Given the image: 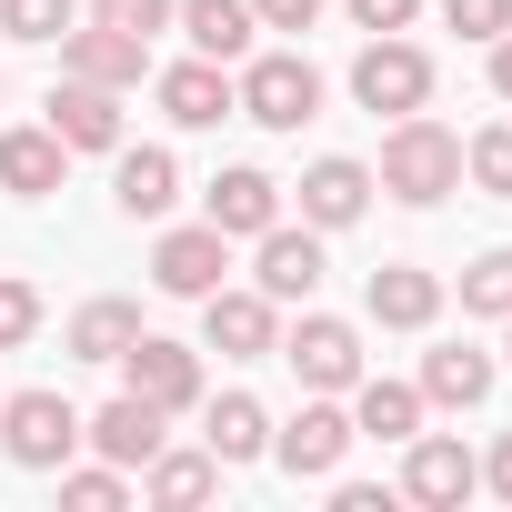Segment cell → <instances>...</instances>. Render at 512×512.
I'll use <instances>...</instances> for the list:
<instances>
[{"mask_svg":"<svg viewBox=\"0 0 512 512\" xmlns=\"http://www.w3.org/2000/svg\"><path fill=\"white\" fill-rule=\"evenodd\" d=\"M372 191H392L402 211L452 201V191H462V131H442L432 111H402V121L382 131V171H372Z\"/></svg>","mask_w":512,"mask_h":512,"instance_id":"obj_1","label":"cell"},{"mask_svg":"<svg viewBox=\"0 0 512 512\" xmlns=\"http://www.w3.org/2000/svg\"><path fill=\"white\" fill-rule=\"evenodd\" d=\"M231 101H241V121H262V131H302V121H322V71L302 51H251L231 71Z\"/></svg>","mask_w":512,"mask_h":512,"instance_id":"obj_2","label":"cell"},{"mask_svg":"<svg viewBox=\"0 0 512 512\" xmlns=\"http://www.w3.org/2000/svg\"><path fill=\"white\" fill-rule=\"evenodd\" d=\"M352 101H362V111H392V121L422 111V101H432V51L402 41V31H372L362 61H352Z\"/></svg>","mask_w":512,"mask_h":512,"instance_id":"obj_3","label":"cell"},{"mask_svg":"<svg viewBox=\"0 0 512 512\" xmlns=\"http://www.w3.org/2000/svg\"><path fill=\"white\" fill-rule=\"evenodd\" d=\"M0 452H11L21 472H61L81 452V412L61 392H11L0 402Z\"/></svg>","mask_w":512,"mask_h":512,"instance_id":"obj_4","label":"cell"},{"mask_svg":"<svg viewBox=\"0 0 512 512\" xmlns=\"http://www.w3.org/2000/svg\"><path fill=\"white\" fill-rule=\"evenodd\" d=\"M352 442H362V432H352V412H342L332 392H312V402H302V412H292V422L272 432V462H282L292 482H332Z\"/></svg>","mask_w":512,"mask_h":512,"instance_id":"obj_5","label":"cell"},{"mask_svg":"<svg viewBox=\"0 0 512 512\" xmlns=\"http://www.w3.org/2000/svg\"><path fill=\"white\" fill-rule=\"evenodd\" d=\"M482 492V462L452 442V432H412L402 442V502H422V512H462Z\"/></svg>","mask_w":512,"mask_h":512,"instance_id":"obj_6","label":"cell"},{"mask_svg":"<svg viewBox=\"0 0 512 512\" xmlns=\"http://www.w3.org/2000/svg\"><path fill=\"white\" fill-rule=\"evenodd\" d=\"M201 342L221 352V362H262V352H282V302L272 292H201Z\"/></svg>","mask_w":512,"mask_h":512,"instance_id":"obj_7","label":"cell"},{"mask_svg":"<svg viewBox=\"0 0 512 512\" xmlns=\"http://www.w3.org/2000/svg\"><path fill=\"white\" fill-rule=\"evenodd\" d=\"M251 292H272V302H312V292H322V231H312V221H272V231H251Z\"/></svg>","mask_w":512,"mask_h":512,"instance_id":"obj_8","label":"cell"},{"mask_svg":"<svg viewBox=\"0 0 512 512\" xmlns=\"http://www.w3.org/2000/svg\"><path fill=\"white\" fill-rule=\"evenodd\" d=\"M282 362L302 372V392H352V382H362V332L332 322V312H302V322L282 332Z\"/></svg>","mask_w":512,"mask_h":512,"instance_id":"obj_9","label":"cell"},{"mask_svg":"<svg viewBox=\"0 0 512 512\" xmlns=\"http://www.w3.org/2000/svg\"><path fill=\"white\" fill-rule=\"evenodd\" d=\"M121 392H141L151 412H191V402H201V352L171 342V332H141V342L121 352Z\"/></svg>","mask_w":512,"mask_h":512,"instance_id":"obj_10","label":"cell"},{"mask_svg":"<svg viewBox=\"0 0 512 512\" xmlns=\"http://www.w3.org/2000/svg\"><path fill=\"white\" fill-rule=\"evenodd\" d=\"M221 272H231V231H211V221H181V231H161V241H151V282H161L171 302L221 292Z\"/></svg>","mask_w":512,"mask_h":512,"instance_id":"obj_11","label":"cell"},{"mask_svg":"<svg viewBox=\"0 0 512 512\" xmlns=\"http://www.w3.org/2000/svg\"><path fill=\"white\" fill-rule=\"evenodd\" d=\"M61 71L71 81H101V91H141L151 81V41H131V31H111V21H71L61 31Z\"/></svg>","mask_w":512,"mask_h":512,"instance_id":"obj_12","label":"cell"},{"mask_svg":"<svg viewBox=\"0 0 512 512\" xmlns=\"http://www.w3.org/2000/svg\"><path fill=\"white\" fill-rule=\"evenodd\" d=\"M201 221H211V231H231V241L272 231V221H282V181H272V171H251V161H231V171H211V181H201Z\"/></svg>","mask_w":512,"mask_h":512,"instance_id":"obj_13","label":"cell"},{"mask_svg":"<svg viewBox=\"0 0 512 512\" xmlns=\"http://www.w3.org/2000/svg\"><path fill=\"white\" fill-rule=\"evenodd\" d=\"M151 91H161V111L181 121V131H221L241 101H231V61H171V71H151Z\"/></svg>","mask_w":512,"mask_h":512,"instance_id":"obj_14","label":"cell"},{"mask_svg":"<svg viewBox=\"0 0 512 512\" xmlns=\"http://www.w3.org/2000/svg\"><path fill=\"white\" fill-rule=\"evenodd\" d=\"M292 191H302V221H312V231H352V221L372 211V161H352V151H322V161H312Z\"/></svg>","mask_w":512,"mask_h":512,"instance_id":"obj_15","label":"cell"},{"mask_svg":"<svg viewBox=\"0 0 512 512\" xmlns=\"http://www.w3.org/2000/svg\"><path fill=\"white\" fill-rule=\"evenodd\" d=\"M111 201H121V221H171V201H181V161L161 151V141H121L111 151Z\"/></svg>","mask_w":512,"mask_h":512,"instance_id":"obj_16","label":"cell"},{"mask_svg":"<svg viewBox=\"0 0 512 512\" xmlns=\"http://www.w3.org/2000/svg\"><path fill=\"white\" fill-rule=\"evenodd\" d=\"M362 312H372L382 332H432V322H442V272H422V262H382V272L362 282Z\"/></svg>","mask_w":512,"mask_h":512,"instance_id":"obj_17","label":"cell"},{"mask_svg":"<svg viewBox=\"0 0 512 512\" xmlns=\"http://www.w3.org/2000/svg\"><path fill=\"white\" fill-rule=\"evenodd\" d=\"M51 131H61V151H121V91H101V81H51Z\"/></svg>","mask_w":512,"mask_h":512,"instance_id":"obj_18","label":"cell"},{"mask_svg":"<svg viewBox=\"0 0 512 512\" xmlns=\"http://www.w3.org/2000/svg\"><path fill=\"white\" fill-rule=\"evenodd\" d=\"M492 382H502V362H492V352H472V342L422 352V412H482V402H492Z\"/></svg>","mask_w":512,"mask_h":512,"instance_id":"obj_19","label":"cell"},{"mask_svg":"<svg viewBox=\"0 0 512 512\" xmlns=\"http://www.w3.org/2000/svg\"><path fill=\"white\" fill-rule=\"evenodd\" d=\"M161 422H171V412H151V402H141V392H121V402H101V412H91V422H81V442H91V452H101V462H121V472H141V462H151V452H161V442H171V432H161Z\"/></svg>","mask_w":512,"mask_h":512,"instance_id":"obj_20","label":"cell"},{"mask_svg":"<svg viewBox=\"0 0 512 512\" xmlns=\"http://www.w3.org/2000/svg\"><path fill=\"white\" fill-rule=\"evenodd\" d=\"M61 171H71V151H61V131L41 121H21V131H0V191H11V201H51L61 191Z\"/></svg>","mask_w":512,"mask_h":512,"instance_id":"obj_21","label":"cell"},{"mask_svg":"<svg viewBox=\"0 0 512 512\" xmlns=\"http://www.w3.org/2000/svg\"><path fill=\"white\" fill-rule=\"evenodd\" d=\"M211 492H221V452H211V442H201V452H171V442H161V452L141 462V502H161V512H201Z\"/></svg>","mask_w":512,"mask_h":512,"instance_id":"obj_22","label":"cell"},{"mask_svg":"<svg viewBox=\"0 0 512 512\" xmlns=\"http://www.w3.org/2000/svg\"><path fill=\"white\" fill-rule=\"evenodd\" d=\"M201 442L221 452V472H231V462H262V452H272V412L251 402V392H211V402H201Z\"/></svg>","mask_w":512,"mask_h":512,"instance_id":"obj_23","label":"cell"},{"mask_svg":"<svg viewBox=\"0 0 512 512\" xmlns=\"http://www.w3.org/2000/svg\"><path fill=\"white\" fill-rule=\"evenodd\" d=\"M131 342H141V302H121V292L81 302V312H71V332H61V352H71V362H121Z\"/></svg>","mask_w":512,"mask_h":512,"instance_id":"obj_24","label":"cell"},{"mask_svg":"<svg viewBox=\"0 0 512 512\" xmlns=\"http://www.w3.org/2000/svg\"><path fill=\"white\" fill-rule=\"evenodd\" d=\"M171 21L191 31L201 61H251V31H262V21H251V0H181Z\"/></svg>","mask_w":512,"mask_h":512,"instance_id":"obj_25","label":"cell"},{"mask_svg":"<svg viewBox=\"0 0 512 512\" xmlns=\"http://www.w3.org/2000/svg\"><path fill=\"white\" fill-rule=\"evenodd\" d=\"M352 432L362 442H412L422 432V382H352Z\"/></svg>","mask_w":512,"mask_h":512,"instance_id":"obj_26","label":"cell"},{"mask_svg":"<svg viewBox=\"0 0 512 512\" xmlns=\"http://www.w3.org/2000/svg\"><path fill=\"white\" fill-rule=\"evenodd\" d=\"M462 181H472L482 201H512V121H492V131L462 141Z\"/></svg>","mask_w":512,"mask_h":512,"instance_id":"obj_27","label":"cell"},{"mask_svg":"<svg viewBox=\"0 0 512 512\" xmlns=\"http://www.w3.org/2000/svg\"><path fill=\"white\" fill-rule=\"evenodd\" d=\"M61 502L71 512H121L131 502V472L121 462H61Z\"/></svg>","mask_w":512,"mask_h":512,"instance_id":"obj_28","label":"cell"},{"mask_svg":"<svg viewBox=\"0 0 512 512\" xmlns=\"http://www.w3.org/2000/svg\"><path fill=\"white\" fill-rule=\"evenodd\" d=\"M462 312H482V322H502V312H512V241H492L482 262L462 272Z\"/></svg>","mask_w":512,"mask_h":512,"instance_id":"obj_29","label":"cell"},{"mask_svg":"<svg viewBox=\"0 0 512 512\" xmlns=\"http://www.w3.org/2000/svg\"><path fill=\"white\" fill-rule=\"evenodd\" d=\"M81 21V0H0V31L11 41H61Z\"/></svg>","mask_w":512,"mask_h":512,"instance_id":"obj_30","label":"cell"},{"mask_svg":"<svg viewBox=\"0 0 512 512\" xmlns=\"http://www.w3.org/2000/svg\"><path fill=\"white\" fill-rule=\"evenodd\" d=\"M31 332H41V292H31L21 272H0V352H21Z\"/></svg>","mask_w":512,"mask_h":512,"instance_id":"obj_31","label":"cell"},{"mask_svg":"<svg viewBox=\"0 0 512 512\" xmlns=\"http://www.w3.org/2000/svg\"><path fill=\"white\" fill-rule=\"evenodd\" d=\"M171 11H181V0H91V21H111V31H131V41L171 31Z\"/></svg>","mask_w":512,"mask_h":512,"instance_id":"obj_32","label":"cell"},{"mask_svg":"<svg viewBox=\"0 0 512 512\" xmlns=\"http://www.w3.org/2000/svg\"><path fill=\"white\" fill-rule=\"evenodd\" d=\"M442 21H452L462 41H482V51H492V41L512 31V0H442Z\"/></svg>","mask_w":512,"mask_h":512,"instance_id":"obj_33","label":"cell"},{"mask_svg":"<svg viewBox=\"0 0 512 512\" xmlns=\"http://www.w3.org/2000/svg\"><path fill=\"white\" fill-rule=\"evenodd\" d=\"M262 31H322V0H251Z\"/></svg>","mask_w":512,"mask_h":512,"instance_id":"obj_34","label":"cell"},{"mask_svg":"<svg viewBox=\"0 0 512 512\" xmlns=\"http://www.w3.org/2000/svg\"><path fill=\"white\" fill-rule=\"evenodd\" d=\"M342 11H352L362 31H412V21H422V0H342Z\"/></svg>","mask_w":512,"mask_h":512,"instance_id":"obj_35","label":"cell"},{"mask_svg":"<svg viewBox=\"0 0 512 512\" xmlns=\"http://www.w3.org/2000/svg\"><path fill=\"white\" fill-rule=\"evenodd\" d=\"M332 512H392L382 482H332Z\"/></svg>","mask_w":512,"mask_h":512,"instance_id":"obj_36","label":"cell"},{"mask_svg":"<svg viewBox=\"0 0 512 512\" xmlns=\"http://www.w3.org/2000/svg\"><path fill=\"white\" fill-rule=\"evenodd\" d=\"M482 492H502V502H512V432L482 452Z\"/></svg>","mask_w":512,"mask_h":512,"instance_id":"obj_37","label":"cell"},{"mask_svg":"<svg viewBox=\"0 0 512 512\" xmlns=\"http://www.w3.org/2000/svg\"><path fill=\"white\" fill-rule=\"evenodd\" d=\"M492 91H502V101H512V31H502V41H492Z\"/></svg>","mask_w":512,"mask_h":512,"instance_id":"obj_38","label":"cell"},{"mask_svg":"<svg viewBox=\"0 0 512 512\" xmlns=\"http://www.w3.org/2000/svg\"><path fill=\"white\" fill-rule=\"evenodd\" d=\"M502 362H512V312H502Z\"/></svg>","mask_w":512,"mask_h":512,"instance_id":"obj_39","label":"cell"}]
</instances>
